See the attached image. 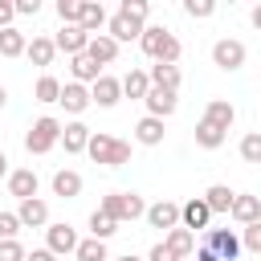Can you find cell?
I'll return each instance as SVG.
<instances>
[{
	"label": "cell",
	"instance_id": "obj_28",
	"mask_svg": "<svg viewBox=\"0 0 261 261\" xmlns=\"http://www.w3.org/2000/svg\"><path fill=\"white\" fill-rule=\"evenodd\" d=\"M147 73H151V86H159V90H175V94H179V82H184L179 65H151Z\"/></svg>",
	"mask_w": 261,
	"mask_h": 261
},
{
	"label": "cell",
	"instance_id": "obj_29",
	"mask_svg": "<svg viewBox=\"0 0 261 261\" xmlns=\"http://www.w3.org/2000/svg\"><path fill=\"white\" fill-rule=\"evenodd\" d=\"M122 94H126V98H139V102H143V98L151 94V73H147V69H130V73L122 77Z\"/></svg>",
	"mask_w": 261,
	"mask_h": 261
},
{
	"label": "cell",
	"instance_id": "obj_7",
	"mask_svg": "<svg viewBox=\"0 0 261 261\" xmlns=\"http://www.w3.org/2000/svg\"><path fill=\"white\" fill-rule=\"evenodd\" d=\"M204 245H208L220 261H237V257H241V249H245V245H241V237H237L232 228H208Z\"/></svg>",
	"mask_w": 261,
	"mask_h": 261
},
{
	"label": "cell",
	"instance_id": "obj_34",
	"mask_svg": "<svg viewBox=\"0 0 261 261\" xmlns=\"http://www.w3.org/2000/svg\"><path fill=\"white\" fill-rule=\"evenodd\" d=\"M77 261H110V253H106V241H98V237H86L82 245H77V253H73Z\"/></svg>",
	"mask_w": 261,
	"mask_h": 261
},
{
	"label": "cell",
	"instance_id": "obj_44",
	"mask_svg": "<svg viewBox=\"0 0 261 261\" xmlns=\"http://www.w3.org/2000/svg\"><path fill=\"white\" fill-rule=\"evenodd\" d=\"M12 16H16V4L12 0H0V29H12Z\"/></svg>",
	"mask_w": 261,
	"mask_h": 261
},
{
	"label": "cell",
	"instance_id": "obj_48",
	"mask_svg": "<svg viewBox=\"0 0 261 261\" xmlns=\"http://www.w3.org/2000/svg\"><path fill=\"white\" fill-rule=\"evenodd\" d=\"M8 175H12V167H8V155L0 151V179H8Z\"/></svg>",
	"mask_w": 261,
	"mask_h": 261
},
{
	"label": "cell",
	"instance_id": "obj_30",
	"mask_svg": "<svg viewBox=\"0 0 261 261\" xmlns=\"http://www.w3.org/2000/svg\"><path fill=\"white\" fill-rule=\"evenodd\" d=\"M29 49V37L12 24V29H0V57H20Z\"/></svg>",
	"mask_w": 261,
	"mask_h": 261
},
{
	"label": "cell",
	"instance_id": "obj_45",
	"mask_svg": "<svg viewBox=\"0 0 261 261\" xmlns=\"http://www.w3.org/2000/svg\"><path fill=\"white\" fill-rule=\"evenodd\" d=\"M29 261H57V253H49V249H33Z\"/></svg>",
	"mask_w": 261,
	"mask_h": 261
},
{
	"label": "cell",
	"instance_id": "obj_36",
	"mask_svg": "<svg viewBox=\"0 0 261 261\" xmlns=\"http://www.w3.org/2000/svg\"><path fill=\"white\" fill-rule=\"evenodd\" d=\"M184 12H188L192 20H208V16L216 12V4H212V0H184Z\"/></svg>",
	"mask_w": 261,
	"mask_h": 261
},
{
	"label": "cell",
	"instance_id": "obj_39",
	"mask_svg": "<svg viewBox=\"0 0 261 261\" xmlns=\"http://www.w3.org/2000/svg\"><path fill=\"white\" fill-rule=\"evenodd\" d=\"M118 12H126V16H135V20H143V24H147L151 4H147V0H122V4H118Z\"/></svg>",
	"mask_w": 261,
	"mask_h": 261
},
{
	"label": "cell",
	"instance_id": "obj_50",
	"mask_svg": "<svg viewBox=\"0 0 261 261\" xmlns=\"http://www.w3.org/2000/svg\"><path fill=\"white\" fill-rule=\"evenodd\" d=\"M118 261H143V257H135V253H126V257H118Z\"/></svg>",
	"mask_w": 261,
	"mask_h": 261
},
{
	"label": "cell",
	"instance_id": "obj_43",
	"mask_svg": "<svg viewBox=\"0 0 261 261\" xmlns=\"http://www.w3.org/2000/svg\"><path fill=\"white\" fill-rule=\"evenodd\" d=\"M147 261H179V257H175V253H171V249H167V245L159 241V245H155V249L147 253Z\"/></svg>",
	"mask_w": 261,
	"mask_h": 261
},
{
	"label": "cell",
	"instance_id": "obj_32",
	"mask_svg": "<svg viewBox=\"0 0 261 261\" xmlns=\"http://www.w3.org/2000/svg\"><path fill=\"white\" fill-rule=\"evenodd\" d=\"M224 139H228V135H224L220 126H212V122H204V118L196 122V147H204V151H216Z\"/></svg>",
	"mask_w": 261,
	"mask_h": 261
},
{
	"label": "cell",
	"instance_id": "obj_2",
	"mask_svg": "<svg viewBox=\"0 0 261 261\" xmlns=\"http://www.w3.org/2000/svg\"><path fill=\"white\" fill-rule=\"evenodd\" d=\"M86 155H90L94 163H102V167H122V163L130 159V143H126V139H114V135H106V130H94Z\"/></svg>",
	"mask_w": 261,
	"mask_h": 261
},
{
	"label": "cell",
	"instance_id": "obj_9",
	"mask_svg": "<svg viewBox=\"0 0 261 261\" xmlns=\"http://www.w3.org/2000/svg\"><path fill=\"white\" fill-rule=\"evenodd\" d=\"M53 45H57V53L77 57V53H86V49H90V33H86L82 24H61V29H57V37H53Z\"/></svg>",
	"mask_w": 261,
	"mask_h": 261
},
{
	"label": "cell",
	"instance_id": "obj_6",
	"mask_svg": "<svg viewBox=\"0 0 261 261\" xmlns=\"http://www.w3.org/2000/svg\"><path fill=\"white\" fill-rule=\"evenodd\" d=\"M77 245H82V237H77V228H69L65 220L45 228V249H49V253L65 257V253H77Z\"/></svg>",
	"mask_w": 261,
	"mask_h": 261
},
{
	"label": "cell",
	"instance_id": "obj_19",
	"mask_svg": "<svg viewBox=\"0 0 261 261\" xmlns=\"http://www.w3.org/2000/svg\"><path fill=\"white\" fill-rule=\"evenodd\" d=\"M204 122H212V126H220V130L228 135V126L237 122V106H232L228 98H212V102L204 106Z\"/></svg>",
	"mask_w": 261,
	"mask_h": 261
},
{
	"label": "cell",
	"instance_id": "obj_12",
	"mask_svg": "<svg viewBox=\"0 0 261 261\" xmlns=\"http://www.w3.org/2000/svg\"><path fill=\"white\" fill-rule=\"evenodd\" d=\"M57 106H65V114H86L90 106H94V98H90V86H82V82H65L61 86V102Z\"/></svg>",
	"mask_w": 261,
	"mask_h": 261
},
{
	"label": "cell",
	"instance_id": "obj_8",
	"mask_svg": "<svg viewBox=\"0 0 261 261\" xmlns=\"http://www.w3.org/2000/svg\"><path fill=\"white\" fill-rule=\"evenodd\" d=\"M106 33H110L118 45H126V41H143L147 24H143V20H135V16H126V12H114V16L106 20Z\"/></svg>",
	"mask_w": 261,
	"mask_h": 261
},
{
	"label": "cell",
	"instance_id": "obj_20",
	"mask_svg": "<svg viewBox=\"0 0 261 261\" xmlns=\"http://www.w3.org/2000/svg\"><path fill=\"white\" fill-rule=\"evenodd\" d=\"M163 118H151V114H143L139 122H135V143H143V147H159L163 143Z\"/></svg>",
	"mask_w": 261,
	"mask_h": 261
},
{
	"label": "cell",
	"instance_id": "obj_24",
	"mask_svg": "<svg viewBox=\"0 0 261 261\" xmlns=\"http://www.w3.org/2000/svg\"><path fill=\"white\" fill-rule=\"evenodd\" d=\"M110 16H106V8L98 4V0H82V16H77V24L90 33V37H98V29L106 24Z\"/></svg>",
	"mask_w": 261,
	"mask_h": 261
},
{
	"label": "cell",
	"instance_id": "obj_26",
	"mask_svg": "<svg viewBox=\"0 0 261 261\" xmlns=\"http://www.w3.org/2000/svg\"><path fill=\"white\" fill-rule=\"evenodd\" d=\"M232 200H237V192H232L228 184H212V188L204 192V204L212 208V216H216V212H232Z\"/></svg>",
	"mask_w": 261,
	"mask_h": 261
},
{
	"label": "cell",
	"instance_id": "obj_23",
	"mask_svg": "<svg viewBox=\"0 0 261 261\" xmlns=\"http://www.w3.org/2000/svg\"><path fill=\"white\" fill-rule=\"evenodd\" d=\"M69 73H73V82L94 86V82L102 77V65H98V61H90V53H77V57H69Z\"/></svg>",
	"mask_w": 261,
	"mask_h": 261
},
{
	"label": "cell",
	"instance_id": "obj_5",
	"mask_svg": "<svg viewBox=\"0 0 261 261\" xmlns=\"http://www.w3.org/2000/svg\"><path fill=\"white\" fill-rule=\"evenodd\" d=\"M245 57H249V49H245V41H237V37H220V41L212 45V65H216V69H224V73L241 69V65H245Z\"/></svg>",
	"mask_w": 261,
	"mask_h": 261
},
{
	"label": "cell",
	"instance_id": "obj_11",
	"mask_svg": "<svg viewBox=\"0 0 261 261\" xmlns=\"http://www.w3.org/2000/svg\"><path fill=\"white\" fill-rule=\"evenodd\" d=\"M90 98H94V106H102V110L118 106V102H122V77H110V73H102V77L90 86Z\"/></svg>",
	"mask_w": 261,
	"mask_h": 261
},
{
	"label": "cell",
	"instance_id": "obj_49",
	"mask_svg": "<svg viewBox=\"0 0 261 261\" xmlns=\"http://www.w3.org/2000/svg\"><path fill=\"white\" fill-rule=\"evenodd\" d=\"M4 106H8V90L0 86V110H4Z\"/></svg>",
	"mask_w": 261,
	"mask_h": 261
},
{
	"label": "cell",
	"instance_id": "obj_25",
	"mask_svg": "<svg viewBox=\"0 0 261 261\" xmlns=\"http://www.w3.org/2000/svg\"><path fill=\"white\" fill-rule=\"evenodd\" d=\"M24 57L33 61V65H53V57H57V45H53V37H33L29 41V49H24Z\"/></svg>",
	"mask_w": 261,
	"mask_h": 261
},
{
	"label": "cell",
	"instance_id": "obj_31",
	"mask_svg": "<svg viewBox=\"0 0 261 261\" xmlns=\"http://www.w3.org/2000/svg\"><path fill=\"white\" fill-rule=\"evenodd\" d=\"M33 98L45 102V106H49V102H61V82H57L53 73H41L37 86H33Z\"/></svg>",
	"mask_w": 261,
	"mask_h": 261
},
{
	"label": "cell",
	"instance_id": "obj_13",
	"mask_svg": "<svg viewBox=\"0 0 261 261\" xmlns=\"http://www.w3.org/2000/svg\"><path fill=\"white\" fill-rule=\"evenodd\" d=\"M208 220H212V208L204 204V196H192L188 204H179V224H184L188 232H196V228H208Z\"/></svg>",
	"mask_w": 261,
	"mask_h": 261
},
{
	"label": "cell",
	"instance_id": "obj_16",
	"mask_svg": "<svg viewBox=\"0 0 261 261\" xmlns=\"http://www.w3.org/2000/svg\"><path fill=\"white\" fill-rule=\"evenodd\" d=\"M143 102H147V114H151V118H171L175 106H179L175 90H159V86H151V94H147Z\"/></svg>",
	"mask_w": 261,
	"mask_h": 261
},
{
	"label": "cell",
	"instance_id": "obj_17",
	"mask_svg": "<svg viewBox=\"0 0 261 261\" xmlns=\"http://www.w3.org/2000/svg\"><path fill=\"white\" fill-rule=\"evenodd\" d=\"M37 188H41V179H37L33 167H16V171L8 175V196H16V200H33Z\"/></svg>",
	"mask_w": 261,
	"mask_h": 261
},
{
	"label": "cell",
	"instance_id": "obj_22",
	"mask_svg": "<svg viewBox=\"0 0 261 261\" xmlns=\"http://www.w3.org/2000/svg\"><path fill=\"white\" fill-rule=\"evenodd\" d=\"M90 61H98V65H110L114 57H118V41L110 37V33H98V37H90Z\"/></svg>",
	"mask_w": 261,
	"mask_h": 261
},
{
	"label": "cell",
	"instance_id": "obj_10",
	"mask_svg": "<svg viewBox=\"0 0 261 261\" xmlns=\"http://www.w3.org/2000/svg\"><path fill=\"white\" fill-rule=\"evenodd\" d=\"M143 220H147L151 228H159V232H171V228H179V204H175V200H155Z\"/></svg>",
	"mask_w": 261,
	"mask_h": 261
},
{
	"label": "cell",
	"instance_id": "obj_21",
	"mask_svg": "<svg viewBox=\"0 0 261 261\" xmlns=\"http://www.w3.org/2000/svg\"><path fill=\"white\" fill-rule=\"evenodd\" d=\"M53 196H61V200H77V196H82V175H77L73 167L53 171Z\"/></svg>",
	"mask_w": 261,
	"mask_h": 261
},
{
	"label": "cell",
	"instance_id": "obj_41",
	"mask_svg": "<svg viewBox=\"0 0 261 261\" xmlns=\"http://www.w3.org/2000/svg\"><path fill=\"white\" fill-rule=\"evenodd\" d=\"M241 245H245L249 253H261V220H257V224H249V228L241 232Z\"/></svg>",
	"mask_w": 261,
	"mask_h": 261
},
{
	"label": "cell",
	"instance_id": "obj_3",
	"mask_svg": "<svg viewBox=\"0 0 261 261\" xmlns=\"http://www.w3.org/2000/svg\"><path fill=\"white\" fill-rule=\"evenodd\" d=\"M57 143H61V122H57L53 114H41V118L24 130V151H29V155H49Z\"/></svg>",
	"mask_w": 261,
	"mask_h": 261
},
{
	"label": "cell",
	"instance_id": "obj_47",
	"mask_svg": "<svg viewBox=\"0 0 261 261\" xmlns=\"http://www.w3.org/2000/svg\"><path fill=\"white\" fill-rule=\"evenodd\" d=\"M249 20H253V29L261 33V4H253V12H249Z\"/></svg>",
	"mask_w": 261,
	"mask_h": 261
},
{
	"label": "cell",
	"instance_id": "obj_46",
	"mask_svg": "<svg viewBox=\"0 0 261 261\" xmlns=\"http://www.w3.org/2000/svg\"><path fill=\"white\" fill-rule=\"evenodd\" d=\"M196 261H220V257H216L208 245H200V249H196Z\"/></svg>",
	"mask_w": 261,
	"mask_h": 261
},
{
	"label": "cell",
	"instance_id": "obj_15",
	"mask_svg": "<svg viewBox=\"0 0 261 261\" xmlns=\"http://www.w3.org/2000/svg\"><path fill=\"white\" fill-rule=\"evenodd\" d=\"M16 216H20L24 228H49V204H45L41 196L20 200V204H16Z\"/></svg>",
	"mask_w": 261,
	"mask_h": 261
},
{
	"label": "cell",
	"instance_id": "obj_1",
	"mask_svg": "<svg viewBox=\"0 0 261 261\" xmlns=\"http://www.w3.org/2000/svg\"><path fill=\"white\" fill-rule=\"evenodd\" d=\"M139 49H143L155 65H175V61H179V53H184L179 37H175L171 29H163V24H147V33H143Z\"/></svg>",
	"mask_w": 261,
	"mask_h": 261
},
{
	"label": "cell",
	"instance_id": "obj_35",
	"mask_svg": "<svg viewBox=\"0 0 261 261\" xmlns=\"http://www.w3.org/2000/svg\"><path fill=\"white\" fill-rule=\"evenodd\" d=\"M241 159L245 163H261V130H249L241 139Z\"/></svg>",
	"mask_w": 261,
	"mask_h": 261
},
{
	"label": "cell",
	"instance_id": "obj_27",
	"mask_svg": "<svg viewBox=\"0 0 261 261\" xmlns=\"http://www.w3.org/2000/svg\"><path fill=\"white\" fill-rule=\"evenodd\" d=\"M163 245H167V249H171V253H175L179 261H188V253L196 249V232H188V228L179 224V228H171V232L163 237Z\"/></svg>",
	"mask_w": 261,
	"mask_h": 261
},
{
	"label": "cell",
	"instance_id": "obj_42",
	"mask_svg": "<svg viewBox=\"0 0 261 261\" xmlns=\"http://www.w3.org/2000/svg\"><path fill=\"white\" fill-rule=\"evenodd\" d=\"M16 4V16H37L41 12V0H12Z\"/></svg>",
	"mask_w": 261,
	"mask_h": 261
},
{
	"label": "cell",
	"instance_id": "obj_38",
	"mask_svg": "<svg viewBox=\"0 0 261 261\" xmlns=\"http://www.w3.org/2000/svg\"><path fill=\"white\" fill-rule=\"evenodd\" d=\"M57 16H61V24H77V16H82V0H57Z\"/></svg>",
	"mask_w": 261,
	"mask_h": 261
},
{
	"label": "cell",
	"instance_id": "obj_33",
	"mask_svg": "<svg viewBox=\"0 0 261 261\" xmlns=\"http://www.w3.org/2000/svg\"><path fill=\"white\" fill-rule=\"evenodd\" d=\"M114 232H118V220L94 208V212H90V237H98V241H110Z\"/></svg>",
	"mask_w": 261,
	"mask_h": 261
},
{
	"label": "cell",
	"instance_id": "obj_40",
	"mask_svg": "<svg viewBox=\"0 0 261 261\" xmlns=\"http://www.w3.org/2000/svg\"><path fill=\"white\" fill-rule=\"evenodd\" d=\"M0 261H29V249L20 241H0Z\"/></svg>",
	"mask_w": 261,
	"mask_h": 261
},
{
	"label": "cell",
	"instance_id": "obj_14",
	"mask_svg": "<svg viewBox=\"0 0 261 261\" xmlns=\"http://www.w3.org/2000/svg\"><path fill=\"white\" fill-rule=\"evenodd\" d=\"M90 126L82 122V118H73V122H65L61 126V147H65V155H82L86 147H90Z\"/></svg>",
	"mask_w": 261,
	"mask_h": 261
},
{
	"label": "cell",
	"instance_id": "obj_4",
	"mask_svg": "<svg viewBox=\"0 0 261 261\" xmlns=\"http://www.w3.org/2000/svg\"><path fill=\"white\" fill-rule=\"evenodd\" d=\"M98 212H106V216H114V220L122 224V220H139V216H147V204H143L139 192H110V196H102Z\"/></svg>",
	"mask_w": 261,
	"mask_h": 261
},
{
	"label": "cell",
	"instance_id": "obj_37",
	"mask_svg": "<svg viewBox=\"0 0 261 261\" xmlns=\"http://www.w3.org/2000/svg\"><path fill=\"white\" fill-rule=\"evenodd\" d=\"M20 228H24V224H20L16 212H0V241H16Z\"/></svg>",
	"mask_w": 261,
	"mask_h": 261
},
{
	"label": "cell",
	"instance_id": "obj_18",
	"mask_svg": "<svg viewBox=\"0 0 261 261\" xmlns=\"http://www.w3.org/2000/svg\"><path fill=\"white\" fill-rule=\"evenodd\" d=\"M241 228H249V224H257L261 220V196H245V192H237V200H232V212H228Z\"/></svg>",
	"mask_w": 261,
	"mask_h": 261
}]
</instances>
